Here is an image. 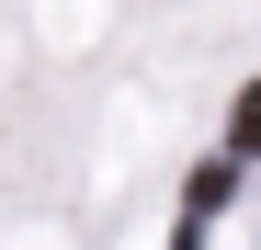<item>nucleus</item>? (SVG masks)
<instances>
[{
  "label": "nucleus",
  "instance_id": "obj_1",
  "mask_svg": "<svg viewBox=\"0 0 261 250\" xmlns=\"http://www.w3.org/2000/svg\"><path fill=\"white\" fill-rule=\"evenodd\" d=\"M227 193H239V159H193V182H182V250H193V228H204Z\"/></svg>",
  "mask_w": 261,
  "mask_h": 250
},
{
  "label": "nucleus",
  "instance_id": "obj_2",
  "mask_svg": "<svg viewBox=\"0 0 261 250\" xmlns=\"http://www.w3.org/2000/svg\"><path fill=\"white\" fill-rule=\"evenodd\" d=\"M227 137H239V159H261V80L239 91V114H227Z\"/></svg>",
  "mask_w": 261,
  "mask_h": 250
}]
</instances>
